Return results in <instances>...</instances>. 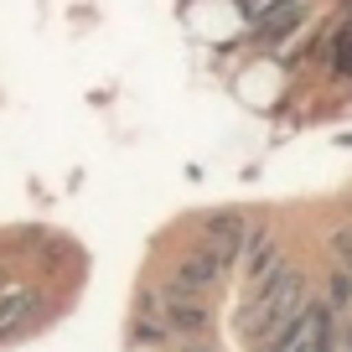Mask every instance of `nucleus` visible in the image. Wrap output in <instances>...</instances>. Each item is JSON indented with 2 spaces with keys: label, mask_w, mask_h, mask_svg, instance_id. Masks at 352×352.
I'll return each instance as SVG.
<instances>
[{
  "label": "nucleus",
  "mask_w": 352,
  "mask_h": 352,
  "mask_svg": "<svg viewBox=\"0 0 352 352\" xmlns=\"http://www.w3.org/2000/svg\"><path fill=\"white\" fill-rule=\"evenodd\" d=\"M300 306H306V275L290 270V264H280L264 285H254L249 306H243V316H239V331L254 337V342H264V337H275Z\"/></svg>",
  "instance_id": "nucleus-1"
},
{
  "label": "nucleus",
  "mask_w": 352,
  "mask_h": 352,
  "mask_svg": "<svg viewBox=\"0 0 352 352\" xmlns=\"http://www.w3.org/2000/svg\"><path fill=\"white\" fill-rule=\"evenodd\" d=\"M331 337H337V316H331L327 300H306L275 337H264L259 352H331Z\"/></svg>",
  "instance_id": "nucleus-2"
},
{
  "label": "nucleus",
  "mask_w": 352,
  "mask_h": 352,
  "mask_svg": "<svg viewBox=\"0 0 352 352\" xmlns=\"http://www.w3.org/2000/svg\"><path fill=\"white\" fill-rule=\"evenodd\" d=\"M223 275H228V264H223L212 249H192L187 259L176 264V275L166 280V285L192 290V296H208V290H218V285H223Z\"/></svg>",
  "instance_id": "nucleus-3"
},
{
  "label": "nucleus",
  "mask_w": 352,
  "mask_h": 352,
  "mask_svg": "<svg viewBox=\"0 0 352 352\" xmlns=\"http://www.w3.org/2000/svg\"><path fill=\"white\" fill-rule=\"evenodd\" d=\"M243 239H249V223H243L239 212H212V218L202 223V249H212L223 264H239Z\"/></svg>",
  "instance_id": "nucleus-4"
},
{
  "label": "nucleus",
  "mask_w": 352,
  "mask_h": 352,
  "mask_svg": "<svg viewBox=\"0 0 352 352\" xmlns=\"http://www.w3.org/2000/svg\"><path fill=\"white\" fill-rule=\"evenodd\" d=\"M36 311H42V290H11V296L0 300V342L21 337L36 321Z\"/></svg>",
  "instance_id": "nucleus-5"
},
{
  "label": "nucleus",
  "mask_w": 352,
  "mask_h": 352,
  "mask_svg": "<svg viewBox=\"0 0 352 352\" xmlns=\"http://www.w3.org/2000/svg\"><path fill=\"white\" fill-rule=\"evenodd\" d=\"M239 259H249V285H264V280L285 264V259H280V243L270 239V233H259V228L243 239V254H239Z\"/></svg>",
  "instance_id": "nucleus-6"
},
{
  "label": "nucleus",
  "mask_w": 352,
  "mask_h": 352,
  "mask_svg": "<svg viewBox=\"0 0 352 352\" xmlns=\"http://www.w3.org/2000/svg\"><path fill=\"white\" fill-rule=\"evenodd\" d=\"M176 342V331L166 327V316L155 306H135V316H130V347H171Z\"/></svg>",
  "instance_id": "nucleus-7"
},
{
  "label": "nucleus",
  "mask_w": 352,
  "mask_h": 352,
  "mask_svg": "<svg viewBox=\"0 0 352 352\" xmlns=\"http://www.w3.org/2000/svg\"><path fill=\"white\" fill-rule=\"evenodd\" d=\"M300 21H306V6H300V0H285V6H275L270 16L254 21V32L259 36H285V32H296Z\"/></svg>",
  "instance_id": "nucleus-8"
},
{
  "label": "nucleus",
  "mask_w": 352,
  "mask_h": 352,
  "mask_svg": "<svg viewBox=\"0 0 352 352\" xmlns=\"http://www.w3.org/2000/svg\"><path fill=\"white\" fill-rule=\"evenodd\" d=\"M327 306H331V316H347L352 311V270H331V280H327Z\"/></svg>",
  "instance_id": "nucleus-9"
},
{
  "label": "nucleus",
  "mask_w": 352,
  "mask_h": 352,
  "mask_svg": "<svg viewBox=\"0 0 352 352\" xmlns=\"http://www.w3.org/2000/svg\"><path fill=\"white\" fill-rule=\"evenodd\" d=\"M331 73H352V21L342 26L337 47H331Z\"/></svg>",
  "instance_id": "nucleus-10"
},
{
  "label": "nucleus",
  "mask_w": 352,
  "mask_h": 352,
  "mask_svg": "<svg viewBox=\"0 0 352 352\" xmlns=\"http://www.w3.org/2000/svg\"><path fill=\"white\" fill-rule=\"evenodd\" d=\"M331 254H337L342 270H352V228H337V233H331Z\"/></svg>",
  "instance_id": "nucleus-11"
},
{
  "label": "nucleus",
  "mask_w": 352,
  "mask_h": 352,
  "mask_svg": "<svg viewBox=\"0 0 352 352\" xmlns=\"http://www.w3.org/2000/svg\"><path fill=\"white\" fill-rule=\"evenodd\" d=\"M275 6H285V0H243V16H249V21H259V16H270Z\"/></svg>",
  "instance_id": "nucleus-12"
},
{
  "label": "nucleus",
  "mask_w": 352,
  "mask_h": 352,
  "mask_svg": "<svg viewBox=\"0 0 352 352\" xmlns=\"http://www.w3.org/2000/svg\"><path fill=\"white\" fill-rule=\"evenodd\" d=\"M331 352H352V331H342V337H331Z\"/></svg>",
  "instance_id": "nucleus-13"
},
{
  "label": "nucleus",
  "mask_w": 352,
  "mask_h": 352,
  "mask_svg": "<svg viewBox=\"0 0 352 352\" xmlns=\"http://www.w3.org/2000/svg\"><path fill=\"white\" fill-rule=\"evenodd\" d=\"M176 352H208V347H176Z\"/></svg>",
  "instance_id": "nucleus-14"
}]
</instances>
